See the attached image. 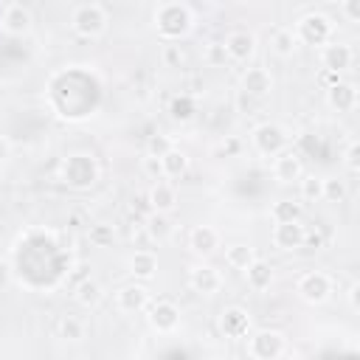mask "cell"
<instances>
[{
	"label": "cell",
	"instance_id": "cell-5",
	"mask_svg": "<svg viewBox=\"0 0 360 360\" xmlns=\"http://www.w3.org/2000/svg\"><path fill=\"white\" fill-rule=\"evenodd\" d=\"M295 37L298 42H307V45H326L329 39H335V22L321 11H309L298 20Z\"/></svg>",
	"mask_w": 360,
	"mask_h": 360
},
{
	"label": "cell",
	"instance_id": "cell-27",
	"mask_svg": "<svg viewBox=\"0 0 360 360\" xmlns=\"http://www.w3.org/2000/svg\"><path fill=\"white\" fill-rule=\"evenodd\" d=\"M76 301H79V307H84V309H96L101 301H104V287L96 281V278H84L79 287H76Z\"/></svg>",
	"mask_w": 360,
	"mask_h": 360
},
{
	"label": "cell",
	"instance_id": "cell-3",
	"mask_svg": "<svg viewBox=\"0 0 360 360\" xmlns=\"http://www.w3.org/2000/svg\"><path fill=\"white\" fill-rule=\"evenodd\" d=\"M250 143H253V149H256L259 155H264V158H276L278 152H284V149L290 146V135H287V129H284L281 124H276V121H264V124L253 127V132H250Z\"/></svg>",
	"mask_w": 360,
	"mask_h": 360
},
{
	"label": "cell",
	"instance_id": "cell-1",
	"mask_svg": "<svg viewBox=\"0 0 360 360\" xmlns=\"http://www.w3.org/2000/svg\"><path fill=\"white\" fill-rule=\"evenodd\" d=\"M248 338V354L256 360H276L281 354H287V335L278 329H256Z\"/></svg>",
	"mask_w": 360,
	"mask_h": 360
},
{
	"label": "cell",
	"instance_id": "cell-40",
	"mask_svg": "<svg viewBox=\"0 0 360 360\" xmlns=\"http://www.w3.org/2000/svg\"><path fill=\"white\" fill-rule=\"evenodd\" d=\"M8 152H11V146H8V141H6L3 135H0V163H3L6 158H8Z\"/></svg>",
	"mask_w": 360,
	"mask_h": 360
},
{
	"label": "cell",
	"instance_id": "cell-32",
	"mask_svg": "<svg viewBox=\"0 0 360 360\" xmlns=\"http://www.w3.org/2000/svg\"><path fill=\"white\" fill-rule=\"evenodd\" d=\"M323 200L329 202H343L346 200V183L332 177V180H323Z\"/></svg>",
	"mask_w": 360,
	"mask_h": 360
},
{
	"label": "cell",
	"instance_id": "cell-18",
	"mask_svg": "<svg viewBox=\"0 0 360 360\" xmlns=\"http://www.w3.org/2000/svg\"><path fill=\"white\" fill-rule=\"evenodd\" d=\"M326 104L338 112H352L357 107V87L352 82H335L326 87Z\"/></svg>",
	"mask_w": 360,
	"mask_h": 360
},
{
	"label": "cell",
	"instance_id": "cell-26",
	"mask_svg": "<svg viewBox=\"0 0 360 360\" xmlns=\"http://www.w3.org/2000/svg\"><path fill=\"white\" fill-rule=\"evenodd\" d=\"M160 166H163V177L177 180V177H183L188 172V158H186V152L172 146L166 155H160Z\"/></svg>",
	"mask_w": 360,
	"mask_h": 360
},
{
	"label": "cell",
	"instance_id": "cell-8",
	"mask_svg": "<svg viewBox=\"0 0 360 360\" xmlns=\"http://www.w3.org/2000/svg\"><path fill=\"white\" fill-rule=\"evenodd\" d=\"M62 177H65V183H70L76 188L93 186L96 183V163H93V158L90 155H70L62 163Z\"/></svg>",
	"mask_w": 360,
	"mask_h": 360
},
{
	"label": "cell",
	"instance_id": "cell-16",
	"mask_svg": "<svg viewBox=\"0 0 360 360\" xmlns=\"http://www.w3.org/2000/svg\"><path fill=\"white\" fill-rule=\"evenodd\" d=\"M219 332L225 335V338H231V340H239V338H245L248 332H250V315H248V309H242V307H225L222 312H219Z\"/></svg>",
	"mask_w": 360,
	"mask_h": 360
},
{
	"label": "cell",
	"instance_id": "cell-6",
	"mask_svg": "<svg viewBox=\"0 0 360 360\" xmlns=\"http://www.w3.org/2000/svg\"><path fill=\"white\" fill-rule=\"evenodd\" d=\"M191 11L183 6V3H166L158 8L155 14V25L158 31L166 37V39H174V37H183L188 28H191Z\"/></svg>",
	"mask_w": 360,
	"mask_h": 360
},
{
	"label": "cell",
	"instance_id": "cell-10",
	"mask_svg": "<svg viewBox=\"0 0 360 360\" xmlns=\"http://www.w3.org/2000/svg\"><path fill=\"white\" fill-rule=\"evenodd\" d=\"M270 239L278 250H298L304 248L307 239V228L301 225V219H290V222H273Z\"/></svg>",
	"mask_w": 360,
	"mask_h": 360
},
{
	"label": "cell",
	"instance_id": "cell-31",
	"mask_svg": "<svg viewBox=\"0 0 360 360\" xmlns=\"http://www.w3.org/2000/svg\"><path fill=\"white\" fill-rule=\"evenodd\" d=\"M172 146H174V141H172L166 132H155V135H149V141H146V155L160 158V155H166Z\"/></svg>",
	"mask_w": 360,
	"mask_h": 360
},
{
	"label": "cell",
	"instance_id": "cell-7",
	"mask_svg": "<svg viewBox=\"0 0 360 360\" xmlns=\"http://www.w3.org/2000/svg\"><path fill=\"white\" fill-rule=\"evenodd\" d=\"M146 321L158 335H174L180 329V309L172 301H149Z\"/></svg>",
	"mask_w": 360,
	"mask_h": 360
},
{
	"label": "cell",
	"instance_id": "cell-30",
	"mask_svg": "<svg viewBox=\"0 0 360 360\" xmlns=\"http://www.w3.org/2000/svg\"><path fill=\"white\" fill-rule=\"evenodd\" d=\"M270 219L273 222H290V219H301V202L298 200H278L270 208Z\"/></svg>",
	"mask_w": 360,
	"mask_h": 360
},
{
	"label": "cell",
	"instance_id": "cell-34",
	"mask_svg": "<svg viewBox=\"0 0 360 360\" xmlns=\"http://www.w3.org/2000/svg\"><path fill=\"white\" fill-rule=\"evenodd\" d=\"M343 163H346V169H349L352 174L360 169V143H357V141H349V143H346V152H343Z\"/></svg>",
	"mask_w": 360,
	"mask_h": 360
},
{
	"label": "cell",
	"instance_id": "cell-36",
	"mask_svg": "<svg viewBox=\"0 0 360 360\" xmlns=\"http://www.w3.org/2000/svg\"><path fill=\"white\" fill-rule=\"evenodd\" d=\"M340 14L346 22L357 25L360 22V0H340Z\"/></svg>",
	"mask_w": 360,
	"mask_h": 360
},
{
	"label": "cell",
	"instance_id": "cell-29",
	"mask_svg": "<svg viewBox=\"0 0 360 360\" xmlns=\"http://www.w3.org/2000/svg\"><path fill=\"white\" fill-rule=\"evenodd\" d=\"M295 183H298V197L304 202H321L323 200V177H318V174H301Z\"/></svg>",
	"mask_w": 360,
	"mask_h": 360
},
{
	"label": "cell",
	"instance_id": "cell-22",
	"mask_svg": "<svg viewBox=\"0 0 360 360\" xmlns=\"http://www.w3.org/2000/svg\"><path fill=\"white\" fill-rule=\"evenodd\" d=\"M242 273H245V281H248V287L253 292H264L273 284V267L267 262H262V259H253Z\"/></svg>",
	"mask_w": 360,
	"mask_h": 360
},
{
	"label": "cell",
	"instance_id": "cell-21",
	"mask_svg": "<svg viewBox=\"0 0 360 360\" xmlns=\"http://www.w3.org/2000/svg\"><path fill=\"white\" fill-rule=\"evenodd\" d=\"M143 233H146V239H149V242L163 245V242H169V239H172L174 225H172L169 214H163V211H152V214L146 217V222H143Z\"/></svg>",
	"mask_w": 360,
	"mask_h": 360
},
{
	"label": "cell",
	"instance_id": "cell-19",
	"mask_svg": "<svg viewBox=\"0 0 360 360\" xmlns=\"http://www.w3.org/2000/svg\"><path fill=\"white\" fill-rule=\"evenodd\" d=\"M301 174H304V166H301V158H298L295 152L284 149V152H278V155L273 158V177H276L278 183L290 186V183H295Z\"/></svg>",
	"mask_w": 360,
	"mask_h": 360
},
{
	"label": "cell",
	"instance_id": "cell-12",
	"mask_svg": "<svg viewBox=\"0 0 360 360\" xmlns=\"http://www.w3.org/2000/svg\"><path fill=\"white\" fill-rule=\"evenodd\" d=\"M188 287H191L197 295L211 298V295H217V292L222 290V273H219L217 267H211V264H197V267H191V273H188Z\"/></svg>",
	"mask_w": 360,
	"mask_h": 360
},
{
	"label": "cell",
	"instance_id": "cell-14",
	"mask_svg": "<svg viewBox=\"0 0 360 360\" xmlns=\"http://www.w3.org/2000/svg\"><path fill=\"white\" fill-rule=\"evenodd\" d=\"M0 28L8 37H25L34 28V17L22 3H11V6H6L3 17H0Z\"/></svg>",
	"mask_w": 360,
	"mask_h": 360
},
{
	"label": "cell",
	"instance_id": "cell-2",
	"mask_svg": "<svg viewBox=\"0 0 360 360\" xmlns=\"http://www.w3.org/2000/svg\"><path fill=\"white\" fill-rule=\"evenodd\" d=\"M107 11L98 6V3H82L73 8V17H70V25L79 37L84 39H96L107 31Z\"/></svg>",
	"mask_w": 360,
	"mask_h": 360
},
{
	"label": "cell",
	"instance_id": "cell-15",
	"mask_svg": "<svg viewBox=\"0 0 360 360\" xmlns=\"http://www.w3.org/2000/svg\"><path fill=\"white\" fill-rule=\"evenodd\" d=\"M152 301V292L146 290V284H127L115 292V307L127 315H135V312H143Z\"/></svg>",
	"mask_w": 360,
	"mask_h": 360
},
{
	"label": "cell",
	"instance_id": "cell-39",
	"mask_svg": "<svg viewBox=\"0 0 360 360\" xmlns=\"http://www.w3.org/2000/svg\"><path fill=\"white\" fill-rule=\"evenodd\" d=\"M357 292H360V284H357V281H352V287H349V292H346V295H349V307H352V309H357V307H360V304H357Z\"/></svg>",
	"mask_w": 360,
	"mask_h": 360
},
{
	"label": "cell",
	"instance_id": "cell-37",
	"mask_svg": "<svg viewBox=\"0 0 360 360\" xmlns=\"http://www.w3.org/2000/svg\"><path fill=\"white\" fill-rule=\"evenodd\" d=\"M90 239H93L98 248H104V245L112 239V228H110V225H96V228H90Z\"/></svg>",
	"mask_w": 360,
	"mask_h": 360
},
{
	"label": "cell",
	"instance_id": "cell-13",
	"mask_svg": "<svg viewBox=\"0 0 360 360\" xmlns=\"http://www.w3.org/2000/svg\"><path fill=\"white\" fill-rule=\"evenodd\" d=\"M219 231L214 228V225H194L191 231H188V250L194 253V256H200V259H208V256H214L217 253V248H219Z\"/></svg>",
	"mask_w": 360,
	"mask_h": 360
},
{
	"label": "cell",
	"instance_id": "cell-11",
	"mask_svg": "<svg viewBox=\"0 0 360 360\" xmlns=\"http://www.w3.org/2000/svg\"><path fill=\"white\" fill-rule=\"evenodd\" d=\"M352 62H354V51H352L349 42L329 39L326 45H321V65H323V70L340 73V70H349Z\"/></svg>",
	"mask_w": 360,
	"mask_h": 360
},
{
	"label": "cell",
	"instance_id": "cell-35",
	"mask_svg": "<svg viewBox=\"0 0 360 360\" xmlns=\"http://www.w3.org/2000/svg\"><path fill=\"white\" fill-rule=\"evenodd\" d=\"M141 169H143V174H149L152 180H160V177H163L160 158H155V155H143V158H141Z\"/></svg>",
	"mask_w": 360,
	"mask_h": 360
},
{
	"label": "cell",
	"instance_id": "cell-9",
	"mask_svg": "<svg viewBox=\"0 0 360 360\" xmlns=\"http://www.w3.org/2000/svg\"><path fill=\"white\" fill-rule=\"evenodd\" d=\"M222 51H225V56H228L231 62L245 65V62H250V59L256 56V37H253L250 31H245V28L231 31V34L225 37V42H222Z\"/></svg>",
	"mask_w": 360,
	"mask_h": 360
},
{
	"label": "cell",
	"instance_id": "cell-23",
	"mask_svg": "<svg viewBox=\"0 0 360 360\" xmlns=\"http://www.w3.org/2000/svg\"><path fill=\"white\" fill-rule=\"evenodd\" d=\"M129 273H132V278H138V281H149V278L158 273V256H155L152 250H146V248L135 250V253L129 256Z\"/></svg>",
	"mask_w": 360,
	"mask_h": 360
},
{
	"label": "cell",
	"instance_id": "cell-38",
	"mask_svg": "<svg viewBox=\"0 0 360 360\" xmlns=\"http://www.w3.org/2000/svg\"><path fill=\"white\" fill-rule=\"evenodd\" d=\"M163 59H166L169 65H183V51H180V45H166Z\"/></svg>",
	"mask_w": 360,
	"mask_h": 360
},
{
	"label": "cell",
	"instance_id": "cell-20",
	"mask_svg": "<svg viewBox=\"0 0 360 360\" xmlns=\"http://www.w3.org/2000/svg\"><path fill=\"white\" fill-rule=\"evenodd\" d=\"M149 205H152V211H163V214H172L174 208H177V188H174V183H169V180H155L152 183V188H149Z\"/></svg>",
	"mask_w": 360,
	"mask_h": 360
},
{
	"label": "cell",
	"instance_id": "cell-28",
	"mask_svg": "<svg viewBox=\"0 0 360 360\" xmlns=\"http://www.w3.org/2000/svg\"><path fill=\"white\" fill-rule=\"evenodd\" d=\"M253 259H256V250L248 242H233V245L225 248V264L231 270H245Z\"/></svg>",
	"mask_w": 360,
	"mask_h": 360
},
{
	"label": "cell",
	"instance_id": "cell-4",
	"mask_svg": "<svg viewBox=\"0 0 360 360\" xmlns=\"http://www.w3.org/2000/svg\"><path fill=\"white\" fill-rule=\"evenodd\" d=\"M295 292H298V298L301 301H307V304H326L329 298H332V292H335V281H332V276L329 273H323V270H307L298 281H295Z\"/></svg>",
	"mask_w": 360,
	"mask_h": 360
},
{
	"label": "cell",
	"instance_id": "cell-17",
	"mask_svg": "<svg viewBox=\"0 0 360 360\" xmlns=\"http://www.w3.org/2000/svg\"><path fill=\"white\" fill-rule=\"evenodd\" d=\"M239 84H242V93L256 96V98H267V96H270V90H273V76H270V70H267V68L253 65V68H248V70L242 73Z\"/></svg>",
	"mask_w": 360,
	"mask_h": 360
},
{
	"label": "cell",
	"instance_id": "cell-33",
	"mask_svg": "<svg viewBox=\"0 0 360 360\" xmlns=\"http://www.w3.org/2000/svg\"><path fill=\"white\" fill-rule=\"evenodd\" d=\"M191 112H194V104H191L188 96H177V98L172 101V118H177V121H188Z\"/></svg>",
	"mask_w": 360,
	"mask_h": 360
},
{
	"label": "cell",
	"instance_id": "cell-24",
	"mask_svg": "<svg viewBox=\"0 0 360 360\" xmlns=\"http://www.w3.org/2000/svg\"><path fill=\"white\" fill-rule=\"evenodd\" d=\"M298 37H295V28H290V25H281V28H276L273 31V37H270V48H273V53L276 56H281V59H290L295 51H298Z\"/></svg>",
	"mask_w": 360,
	"mask_h": 360
},
{
	"label": "cell",
	"instance_id": "cell-25",
	"mask_svg": "<svg viewBox=\"0 0 360 360\" xmlns=\"http://www.w3.org/2000/svg\"><path fill=\"white\" fill-rule=\"evenodd\" d=\"M56 338L65 340V343H79V340L87 338V326H84V321L76 318V315H62V318L56 321Z\"/></svg>",
	"mask_w": 360,
	"mask_h": 360
}]
</instances>
